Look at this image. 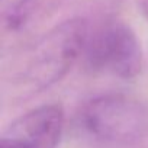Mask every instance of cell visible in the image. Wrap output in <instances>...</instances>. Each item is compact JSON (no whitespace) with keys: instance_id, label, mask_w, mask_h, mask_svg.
<instances>
[{"instance_id":"cell-1","label":"cell","mask_w":148,"mask_h":148,"mask_svg":"<svg viewBox=\"0 0 148 148\" xmlns=\"http://www.w3.org/2000/svg\"><path fill=\"white\" fill-rule=\"evenodd\" d=\"M79 126L100 148H131L148 136V109L125 95H102L83 106Z\"/></svg>"},{"instance_id":"cell-2","label":"cell","mask_w":148,"mask_h":148,"mask_svg":"<svg viewBox=\"0 0 148 148\" xmlns=\"http://www.w3.org/2000/svg\"><path fill=\"white\" fill-rule=\"evenodd\" d=\"M89 25L76 18L48 31L31 49L19 82L31 92L44 90L60 82L83 55Z\"/></svg>"},{"instance_id":"cell-3","label":"cell","mask_w":148,"mask_h":148,"mask_svg":"<svg viewBox=\"0 0 148 148\" xmlns=\"http://www.w3.org/2000/svg\"><path fill=\"white\" fill-rule=\"evenodd\" d=\"M82 57L92 71L122 80L135 79L142 70L139 39L126 23L115 19L89 28Z\"/></svg>"},{"instance_id":"cell-4","label":"cell","mask_w":148,"mask_h":148,"mask_svg":"<svg viewBox=\"0 0 148 148\" xmlns=\"http://www.w3.org/2000/svg\"><path fill=\"white\" fill-rule=\"evenodd\" d=\"M64 121V110L60 105L34 108L3 131L0 148H58Z\"/></svg>"},{"instance_id":"cell-5","label":"cell","mask_w":148,"mask_h":148,"mask_svg":"<svg viewBox=\"0 0 148 148\" xmlns=\"http://www.w3.org/2000/svg\"><path fill=\"white\" fill-rule=\"evenodd\" d=\"M135 2H136L139 10H141V12L144 13V16L148 19V0H135Z\"/></svg>"}]
</instances>
